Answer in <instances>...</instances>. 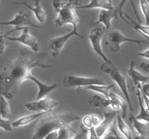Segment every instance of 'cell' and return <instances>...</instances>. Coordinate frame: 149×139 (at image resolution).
Masks as SVG:
<instances>
[{"label": "cell", "mask_w": 149, "mask_h": 139, "mask_svg": "<svg viewBox=\"0 0 149 139\" xmlns=\"http://www.w3.org/2000/svg\"><path fill=\"white\" fill-rule=\"evenodd\" d=\"M47 56L45 52L21 51L16 58L9 62L0 73V93L7 99L14 97L19 88L26 80L29 79L31 70L36 67L51 68L53 65L45 64L44 59Z\"/></svg>", "instance_id": "obj_1"}, {"label": "cell", "mask_w": 149, "mask_h": 139, "mask_svg": "<svg viewBox=\"0 0 149 139\" xmlns=\"http://www.w3.org/2000/svg\"><path fill=\"white\" fill-rule=\"evenodd\" d=\"M79 116L74 114H59L48 116L36 123L33 128L32 139H45L52 132L61 127L70 125L73 122L80 120Z\"/></svg>", "instance_id": "obj_2"}, {"label": "cell", "mask_w": 149, "mask_h": 139, "mask_svg": "<svg viewBox=\"0 0 149 139\" xmlns=\"http://www.w3.org/2000/svg\"><path fill=\"white\" fill-rule=\"evenodd\" d=\"M79 4L80 0H53L52 6L57 12L55 25L61 27L65 24H71L73 28H77L79 18L76 10Z\"/></svg>", "instance_id": "obj_3"}, {"label": "cell", "mask_w": 149, "mask_h": 139, "mask_svg": "<svg viewBox=\"0 0 149 139\" xmlns=\"http://www.w3.org/2000/svg\"><path fill=\"white\" fill-rule=\"evenodd\" d=\"M100 70L102 72L109 74L111 78L113 79V81L117 84L118 86L119 87L120 90L122 91V92L123 93L125 98L127 99L128 107H129L130 109L131 113L133 114V108H132V103H131L130 101V97L129 92H128L127 83V80L125 77L121 73L119 70L115 66V65L112 62H104L103 64H102V65L100 67Z\"/></svg>", "instance_id": "obj_4"}, {"label": "cell", "mask_w": 149, "mask_h": 139, "mask_svg": "<svg viewBox=\"0 0 149 139\" xmlns=\"http://www.w3.org/2000/svg\"><path fill=\"white\" fill-rule=\"evenodd\" d=\"M106 30H107L106 28L103 25L99 24L93 26V29L91 30L90 35H89V39H90L92 48L94 50V52L103 59L104 62H111L112 61H111L106 56L101 46L102 38H103V34Z\"/></svg>", "instance_id": "obj_5"}, {"label": "cell", "mask_w": 149, "mask_h": 139, "mask_svg": "<svg viewBox=\"0 0 149 139\" xmlns=\"http://www.w3.org/2000/svg\"><path fill=\"white\" fill-rule=\"evenodd\" d=\"M63 84L65 87H87L92 85H106V82L99 78L82 77L74 75H68L64 77Z\"/></svg>", "instance_id": "obj_6"}, {"label": "cell", "mask_w": 149, "mask_h": 139, "mask_svg": "<svg viewBox=\"0 0 149 139\" xmlns=\"http://www.w3.org/2000/svg\"><path fill=\"white\" fill-rule=\"evenodd\" d=\"M123 43H135L141 44L145 43V41L128 38L118 30H111L108 33L107 44L109 46V49L112 52H119L120 45Z\"/></svg>", "instance_id": "obj_7"}, {"label": "cell", "mask_w": 149, "mask_h": 139, "mask_svg": "<svg viewBox=\"0 0 149 139\" xmlns=\"http://www.w3.org/2000/svg\"><path fill=\"white\" fill-rule=\"evenodd\" d=\"M0 24L2 25H13L15 26V28L13 30H10L6 33H3L4 36H8L13 32L16 31V30H22L25 28V25H31L33 27L36 28H42L41 26L37 25L32 23L30 20V17L29 14L23 12H20L18 14L15 16L14 18L8 22H1Z\"/></svg>", "instance_id": "obj_8"}, {"label": "cell", "mask_w": 149, "mask_h": 139, "mask_svg": "<svg viewBox=\"0 0 149 139\" xmlns=\"http://www.w3.org/2000/svg\"><path fill=\"white\" fill-rule=\"evenodd\" d=\"M29 28L28 27H25L22 30V33L19 37H10V36H4L3 33H1V35L5 38L6 40L19 42V43H22L24 46L30 48L31 50L33 51V52H36V53L40 52V47H39V42H38L36 38H35L34 36H32L29 33Z\"/></svg>", "instance_id": "obj_9"}, {"label": "cell", "mask_w": 149, "mask_h": 139, "mask_svg": "<svg viewBox=\"0 0 149 139\" xmlns=\"http://www.w3.org/2000/svg\"><path fill=\"white\" fill-rule=\"evenodd\" d=\"M74 36H78V37L81 38V39L84 38V36H81V35L79 33L77 28H73L72 30L68 33H67V34L63 35V36H58V37L52 39L50 43H49V49H50L51 52H52V56L53 57H57L59 55L60 52L62 50L63 46H65L67 41L70 38Z\"/></svg>", "instance_id": "obj_10"}, {"label": "cell", "mask_w": 149, "mask_h": 139, "mask_svg": "<svg viewBox=\"0 0 149 139\" xmlns=\"http://www.w3.org/2000/svg\"><path fill=\"white\" fill-rule=\"evenodd\" d=\"M58 105H59V102L51 99L49 97L46 96L42 99L36 100L33 102L26 103L25 107L30 111H39V112H42V111L49 112L52 111V109Z\"/></svg>", "instance_id": "obj_11"}, {"label": "cell", "mask_w": 149, "mask_h": 139, "mask_svg": "<svg viewBox=\"0 0 149 139\" xmlns=\"http://www.w3.org/2000/svg\"><path fill=\"white\" fill-rule=\"evenodd\" d=\"M117 117L116 111H111V112L104 113V119L103 120L100 125L95 128L96 133L97 136L101 138H103L107 136L108 133L111 132L112 129V124L115 117Z\"/></svg>", "instance_id": "obj_12"}, {"label": "cell", "mask_w": 149, "mask_h": 139, "mask_svg": "<svg viewBox=\"0 0 149 139\" xmlns=\"http://www.w3.org/2000/svg\"><path fill=\"white\" fill-rule=\"evenodd\" d=\"M29 81H32L34 83L36 84V85L39 88V91H38L37 94V98H36V100L42 99V98L46 97L49 93L52 91L55 90V88H58V85L57 83H52L51 85H47V84L43 83L42 82H41L36 76L33 75L32 74H31L29 77Z\"/></svg>", "instance_id": "obj_13"}, {"label": "cell", "mask_w": 149, "mask_h": 139, "mask_svg": "<svg viewBox=\"0 0 149 139\" xmlns=\"http://www.w3.org/2000/svg\"><path fill=\"white\" fill-rule=\"evenodd\" d=\"M129 120L133 128L138 133V138H149V123L137 120L132 113H131V115L130 116Z\"/></svg>", "instance_id": "obj_14"}, {"label": "cell", "mask_w": 149, "mask_h": 139, "mask_svg": "<svg viewBox=\"0 0 149 139\" xmlns=\"http://www.w3.org/2000/svg\"><path fill=\"white\" fill-rule=\"evenodd\" d=\"M13 4H21V5L25 6V7H27L28 9L31 10L33 12V14H34L35 17H36V19L38 20L39 23H45V20H46L47 17V14L46 12L42 9V6H41L40 4V0H35L34 7H31V6L29 5L26 1H15V2H13Z\"/></svg>", "instance_id": "obj_15"}, {"label": "cell", "mask_w": 149, "mask_h": 139, "mask_svg": "<svg viewBox=\"0 0 149 139\" xmlns=\"http://www.w3.org/2000/svg\"><path fill=\"white\" fill-rule=\"evenodd\" d=\"M113 18L118 19L117 12H116V10H102L100 11V14H99L98 19H97V20L95 23H94L93 26L97 25L102 23L106 28V30H109L111 28V20Z\"/></svg>", "instance_id": "obj_16"}, {"label": "cell", "mask_w": 149, "mask_h": 139, "mask_svg": "<svg viewBox=\"0 0 149 139\" xmlns=\"http://www.w3.org/2000/svg\"><path fill=\"white\" fill-rule=\"evenodd\" d=\"M128 75L133 81L134 84L136 86L140 83H149V75H145L135 68V62L132 61L129 70L127 71Z\"/></svg>", "instance_id": "obj_17"}, {"label": "cell", "mask_w": 149, "mask_h": 139, "mask_svg": "<svg viewBox=\"0 0 149 139\" xmlns=\"http://www.w3.org/2000/svg\"><path fill=\"white\" fill-rule=\"evenodd\" d=\"M125 16L127 17V19L125 18L124 16L122 17V19L127 23V24L129 25L130 27H132V28L135 29V30L139 32L140 33L146 37V39L149 40V26L146 25H142V23H138V22L135 21V20H134L133 19L131 18L127 14H125Z\"/></svg>", "instance_id": "obj_18"}, {"label": "cell", "mask_w": 149, "mask_h": 139, "mask_svg": "<svg viewBox=\"0 0 149 139\" xmlns=\"http://www.w3.org/2000/svg\"><path fill=\"white\" fill-rule=\"evenodd\" d=\"M102 9L106 10H113L111 0H90L88 4L84 6H79L77 9Z\"/></svg>", "instance_id": "obj_19"}, {"label": "cell", "mask_w": 149, "mask_h": 139, "mask_svg": "<svg viewBox=\"0 0 149 139\" xmlns=\"http://www.w3.org/2000/svg\"><path fill=\"white\" fill-rule=\"evenodd\" d=\"M47 113L48 111H42V112H38L36 114L24 116V117H20V118L17 119V120L13 122L12 123V125H13V127H20V126H25L26 125L29 124V123L32 122L33 121H34L38 117H41L42 115H45V114H47Z\"/></svg>", "instance_id": "obj_20"}, {"label": "cell", "mask_w": 149, "mask_h": 139, "mask_svg": "<svg viewBox=\"0 0 149 139\" xmlns=\"http://www.w3.org/2000/svg\"><path fill=\"white\" fill-rule=\"evenodd\" d=\"M137 96H138V101H139L140 113L138 116H135V118L141 121L146 122L149 123V111L147 109L146 107L144 106L143 98L142 94H141L140 89H138V91H137Z\"/></svg>", "instance_id": "obj_21"}, {"label": "cell", "mask_w": 149, "mask_h": 139, "mask_svg": "<svg viewBox=\"0 0 149 139\" xmlns=\"http://www.w3.org/2000/svg\"><path fill=\"white\" fill-rule=\"evenodd\" d=\"M102 121L103 120L101 119V117L97 114H89V115H85L82 118L83 125L87 127L88 130L98 127Z\"/></svg>", "instance_id": "obj_22"}, {"label": "cell", "mask_w": 149, "mask_h": 139, "mask_svg": "<svg viewBox=\"0 0 149 139\" xmlns=\"http://www.w3.org/2000/svg\"><path fill=\"white\" fill-rule=\"evenodd\" d=\"M89 104H91L93 107H111L112 100L111 98H106V97H102L99 95H94L90 97L88 100Z\"/></svg>", "instance_id": "obj_23"}, {"label": "cell", "mask_w": 149, "mask_h": 139, "mask_svg": "<svg viewBox=\"0 0 149 139\" xmlns=\"http://www.w3.org/2000/svg\"><path fill=\"white\" fill-rule=\"evenodd\" d=\"M116 122H117L118 129H119V132L123 135V136H125L127 139H134L130 128L125 122L122 117H121L120 115H117Z\"/></svg>", "instance_id": "obj_24"}, {"label": "cell", "mask_w": 149, "mask_h": 139, "mask_svg": "<svg viewBox=\"0 0 149 139\" xmlns=\"http://www.w3.org/2000/svg\"><path fill=\"white\" fill-rule=\"evenodd\" d=\"M113 86H114V84H111V85H92L86 87V89L96 91L99 94H103L106 98H109V95H110L109 91Z\"/></svg>", "instance_id": "obj_25"}, {"label": "cell", "mask_w": 149, "mask_h": 139, "mask_svg": "<svg viewBox=\"0 0 149 139\" xmlns=\"http://www.w3.org/2000/svg\"><path fill=\"white\" fill-rule=\"evenodd\" d=\"M11 115L10 104L7 101V98L1 95V101H0V116L1 118L9 120Z\"/></svg>", "instance_id": "obj_26"}, {"label": "cell", "mask_w": 149, "mask_h": 139, "mask_svg": "<svg viewBox=\"0 0 149 139\" xmlns=\"http://www.w3.org/2000/svg\"><path fill=\"white\" fill-rule=\"evenodd\" d=\"M140 1H141V10L145 17V25L149 26V4L146 0H140Z\"/></svg>", "instance_id": "obj_27"}, {"label": "cell", "mask_w": 149, "mask_h": 139, "mask_svg": "<svg viewBox=\"0 0 149 139\" xmlns=\"http://www.w3.org/2000/svg\"><path fill=\"white\" fill-rule=\"evenodd\" d=\"M130 1L131 4H132V7H133L134 10H135V15H136L137 18H138V22H140V23H141V19H140L139 16H138V12H137V10H136V9H135V5H134L133 1H132V0H130ZM126 1H127V0H121L120 3H119V7H118V8L116 10V12H117V13H119V17H120L121 18H122V17H123V10H122V9H123V7H124V5H125V3H126Z\"/></svg>", "instance_id": "obj_28"}, {"label": "cell", "mask_w": 149, "mask_h": 139, "mask_svg": "<svg viewBox=\"0 0 149 139\" xmlns=\"http://www.w3.org/2000/svg\"><path fill=\"white\" fill-rule=\"evenodd\" d=\"M72 139H89V130L82 125L80 132L77 133V134Z\"/></svg>", "instance_id": "obj_29"}, {"label": "cell", "mask_w": 149, "mask_h": 139, "mask_svg": "<svg viewBox=\"0 0 149 139\" xmlns=\"http://www.w3.org/2000/svg\"><path fill=\"white\" fill-rule=\"evenodd\" d=\"M0 127L5 131L10 132L13 130V125H12L11 122L9 120L1 118V120H0Z\"/></svg>", "instance_id": "obj_30"}, {"label": "cell", "mask_w": 149, "mask_h": 139, "mask_svg": "<svg viewBox=\"0 0 149 139\" xmlns=\"http://www.w3.org/2000/svg\"><path fill=\"white\" fill-rule=\"evenodd\" d=\"M89 139H115L114 136H107L104 137L103 138L99 137L97 135L95 131V128L89 129Z\"/></svg>", "instance_id": "obj_31"}, {"label": "cell", "mask_w": 149, "mask_h": 139, "mask_svg": "<svg viewBox=\"0 0 149 139\" xmlns=\"http://www.w3.org/2000/svg\"><path fill=\"white\" fill-rule=\"evenodd\" d=\"M138 89H140L141 91V94H144L146 96H147L149 98V83H140L136 85Z\"/></svg>", "instance_id": "obj_32"}, {"label": "cell", "mask_w": 149, "mask_h": 139, "mask_svg": "<svg viewBox=\"0 0 149 139\" xmlns=\"http://www.w3.org/2000/svg\"><path fill=\"white\" fill-rule=\"evenodd\" d=\"M6 47H7V43H6V39L5 38L1 35V54L4 53V50H5Z\"/></svg>", "instance_id": "obj_33"}, {"label": "cell", "mask_w": 149, "mask_h": 139, "mask_svg": "<svg viewBox=\"0 0 149 139\" xmlns=\"http://www.w3.org/2000/svg\"><path fill=\"white\" fill-rule=\"evenodd\" d=\"M111 132V133L113 134V136H114V137H115V139H127L125 137V136H119V135L118 134L117 132H116V130H114V128H113V127H112Z\"/></svg>", "instance_id": "obj_34"}, {"label": "cell", "mask_w": 149, "mask_h": 139, "mask_svg": "<svg viewBox=\"0 0 149 139\" xmlns=\"http://www.w3.org/2000/svg\"><path fill=\"white\" fill-rule=\"evenodd\" d=\"M138 56H142V57L149 59V49H147V50L144 51V52H141V53H138Z\"/></svg>", "instance_id": "obj_35"}, {"label": "cell", "mask_w": 149, "mask_h": 139, "mask_svg": "<svg viewBox=\"0 0 149 139\" xmlns=\"http://www.w3.org/2000/svg\"><path fill=\"white\" fill-rule=\"evenodd\" d=\"M142 96L143 98L144 103H145L146 104V107L147 109H148V111H149V98L147 96H146L144 94H142Z\"/></svg>", "instance_id": "obj_36"}, {"label": "cell", "mask_w": 149, "mask_h": 139, "mask_svg": "<svg viewBox=\"0 0 149 139\" xmlns=\"http://www.w3.org/2000/svg\"><path fill=\"white\" fill-rule=\"evenodd\" d=\"M141 67L143 70H144L146 71V72H148L149 73V64L143 62V63H141Z\"/></svg>", "instance_id": "obj_37"}]
</instances>
